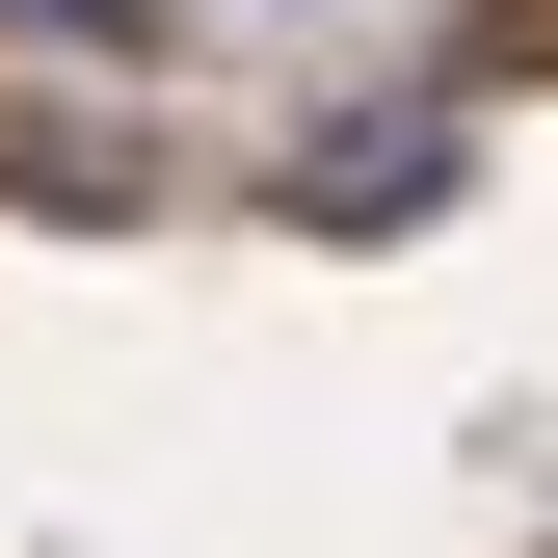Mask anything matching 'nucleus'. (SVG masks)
<instances>
[{
    "instance_id": "nucleus-1",
    "label": "nucleus",
    "mask_w": 558,
    "mask_h": 558,
    "mask_svg": "<svg viewBox=\"0 0 558 558\" xmlns=\"http://www.w3.org/2000/svg\"><path fill=\"white\" fill-rule=\"evenodd\" d=\"M426 186H452V107H373V133H319V160H293V214L373 240V214H426Z\"/></svg>"
},
{
    "instance_id": "nucleus-3",
    "label": "nucleus",
    "mask_w": 558,
    "mask_h": 558,
    "mask_svg": "<svg viewBox=\"0 0 558 558\" xmlns=\"http://www.w3.org/2000/svg\"><path fill=\"white\" fill-rule=\"evenodd\" d=\"M27 27H133V0H27Z\"/></svg>"
},
{
    "instance_id": "nucleus-2",
    "label": "nucleus",
    "mask_w": 558,
    "mask_h": 558,
    "mask_svg": "<svg viewBox=\"0 0 558 558\" xmlns=\"http://www.w3.org/2000/svg\"><path fill=\"white\" fill-rule=\"evenodd\" d=\"M0 186H27V214H133L160 160H133V133H81V107H0Z\"/></svg>"
}]
</instances>
